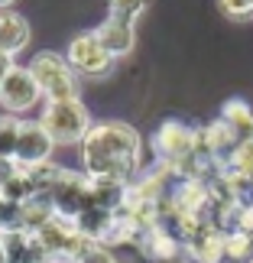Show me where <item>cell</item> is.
<instances>
[{
  "label": "cell",
  "mask_w": 253,
  "mask_h": 263,
  "mask_svg": "<svg viewBox=\"0 0 253 263\" xmlns=\"http://www.w3.org/2000/svg\"><path fill=\"white\" fill-rule=\"evenodd\" d=\"M221 120L230 127V134H234L237 143H250L253 140V110H250L247 101H240V98L227 101V104L221 107Z\"/></svg>",
  "instance_id": "cell-17"
},
{
  "label": "cell",
  "mask_w": 253,
  "mask_h": 263,
  "mask_svg": "<svg viewBox=\"0 0 253 263\" xmlns=\"http://www.w3.org/2000/svg\"><path fill=\"white\" fill-rule=\"evenodd\" d=\"M20 127H23V120H16L13 114H0V156H4V159L16 156Z\"/></svg>",
  "instance_id": "cell-18"
},
{
  "label": "cell",
  "mask_w": 253,
  "mask_h": 263,
  "mask_svg": "<svg viewBox=\"0 0 253 263\" xmlns=\"http://www.w3.org/2000/svg\"><path fill=\"white\" fill-rule=\"evenodd\" d=\"M78 263H117V260L110 257V250L104 244H91L85 254H82V260H78Z\"/></svg>",
  "instance_id": "cell-23"
},
{
  "label": "cell",
  "mask_w": 253,
  "mask_h": 263,
  "mask_svg": "<svg viewBox=\"0 0 253 263\" xmlns=\"http://www.w3.org/2000/svg\"><path fill=\"white\" fill-rule=\"evenodd\" d=\"M143 140L130 124L104 120L88 130L82 140V166L91 179H124L130 182L140 173Z\"/></svg>",
  "instance_id": "cell-1"
},
{
  "label": "cell",
  "mask_w": 253,
  "mask_h": 263,
  "mask_svg": "<svg viewBox=\"0 0 253 263\" xmlns=\"http://www.w3.org/2000/svg\"><path fill=\"white\" fill-rule=\"evenodd\" d=\"M55 211L62 218H78L82 211L91 208V176L88 173H72V169H59V176L49 189Z\"/></svg>",
  "instance_id": "cell-5"
},
{
  "label": "cell",
  "mask_w": 253,
  "mask_h": 263,
  "mask_svg": "<svg viewBox=\"0 0 253 263\" xmlns=\"http://www.w3.org/2000/svg\"><path fill=\"white\" fill-rule=\"evenodd\" d=\"M59 215L55 205H52V198H49V192H36V195H29L20 201V228L23 231H39L43 224H49Z\"/></svg>",
  "instance_id": "cell-14"
},
{
  "label": "cell",
  "mask_w": 253,
  "mask_h": 263,
  "mask_svg": "<svg viewBox=\"0 0 253 263\" xmlns=\"http://www.w3.org/2000/svg\"><path fill=\"white\" fill-rule=\"evenodd\" d=\"M94 33H98V39H101V46H104L114 59L127 55L130 49H133V43H137L133 23H127V20H117V16H107L104 23L94 29Z\"/></svg>",
  "instance_id": "cell-11"
},
{
  "label": "cell",
  "mask_w": 253,
  "mask_h": 263,
  "mask_svg": "<svg viewBox=\"0 0 253 263\" xmlns=\"http://www.w3.org/2000/svg\"><path fill=\"white\" fill-rule=\"evenodd\" d=\"M127 192H130V182L124 179H91V205L120 211L127 205Z\"/></svg>",
  "instance_id": "cell-16"
},
{
  "label": "cell",
  "mask_w": 253,
  "mask_h": 263,
  "mask_svg": "<svg viewBox=\"0 0 253 263\" xmlns=\"http://www.w3.org/2000/svg\"><path fill=\"white\" fill-rule=\"evenodd\" d=\"M0 263H7V250H4V244H0Z\"/></svg>",
  "instance_id": "cell-26"
},
{
  "label": "cell",
  "mask_w": 253,
  "mask_h": 263,
  "mask_svg": "<svg viewBox=\"0 0 253 263\" xmlns=\"http://www.w3.org/2000/svg\"><path fill=\"white\" fill-rule=\"evenodd\" d=\"M114 221H117V211H107V208H98L91 205L88 211H82V215L75 218L78 231L91 240V244H104L110 240V231H114Z\"/></svg>",
  "instance_id": "cell-13"
},
{
  "label": "cell",
  "mask_w": 253,
  "mask_h": 263,
  "mask_svg": "<svg viewBox=\"0 0 253 263\" xmlns=\"http://www.w3.org/2000/svg\"><path fill=\"white\" fill-rule=\"evenodd\" d=\"M227 173L253 179V140H250V143H237V149L227 159Z\"/></svg>",
  "instance_id": "cell-19"
},
{
  "label": "cell",
  "mask_w": 253,
  "mask_h": 263,
  "mask_svg": "<svg viewBox=\"0 0 253 263\" xmlns=\"http://www.w3.org/2000/svg\"><path fill=\"white\" fill-rule=\"evenodd\" d=\"M29 43V23L26 16H20L16 10H0V52L7 55H16L23 52Z\"/></svg>",
  "instance_id": "cell-12"
},
{
  "label": "cell",
  "mask_w": 253,
  "mask_h": 263,
  "mask_svg": "<svg viewBox=\"0 0 253 263\" xmlns=\"http://www.w3.org/2000/svg\"><path fill=\"white\" fill-rule=\"evenodd\" d=\"M26 68L39 82L46 101H75L78 98V72L68 65L65 55L39 52V55H33V62H29Z\"/></svg>",
  "instance_id": "cell-3"
},
{
  "label": "cell",
  "mask_w": 253,
  "mask_h": 263,
  "mask_svg": "<svg viewBox=\"0 0 253 263\" xmlns=\"http://www.w3.org/2000/svg\"><path fill=\"white\" fill-rule=\"evenodd\" d=\"M13 228H20V205L0 192V231H13Z\"/></svg>",
  "instance_id": "cell-21"
},
{
  "label": "cell",
  "mask_w": 253,
  "mask_h": 263,
  "mask_svg": "<svg viewBox=\"0 0 253 263\" xmlns=\"http://www.w3.org/2000/svg\"><path fill=\"white\" fill-rule=\"evenodd\" d=\"M169 263H179V260H169Z\"/></svg>",
  "instance_id": "cell-28"
},
{
  "label": "cell",
  "mask_w": 253,
  "mask_h": 263,
  "mask_svg": "<svg viewBox=\"0 0 253 263\" xmlns=\"http://www.w3.org/2000/svg\"><path fill=\"white\" fill-rule=\"evenodd\" d=\"M39 98H43V88H39V82L33 78V72H29V68L13 65V68L7 72V78L0 82V107H4L7 114L29 110Z\"/></svg>",
  "instance_id": "cell-8"
},
{
  "label": "cell",
  "mask_w": 253,
  "mask_h": 263,
  "mask_svg": "<svg viewBox=\"0 0 253 263\" xmlns=\"http://www.w3.org/2000/svg\"><path fill=\"white\" fill-rule=\"evenodd\" d=\"M153 149L163 163L176 166L198 149V130H191L188 124H182V120H166L153 134Z\"/></svg>",
  "instance_id": "cell-7"
},
{
  "label": "cell",
  "mask_w": 253,
  "mask_h": 263,
  "mask_svg": "<svg viewBox=\"0 0 253 263\" xmlns=\"http://www.w3.org/2000/svg\"><path fill=\"white\" fill-rule=\"evenodd\" d=\"M55 149V140L52 134L39 124H33V120H26L23 127H20V143H16V163L20 166H39V163H49V156H52Z\"/></svg>",
  "instance_id": "cell-9"
},
{
  "label": "cell",
  "mask_w": 253,
  "mask_h": 263,
  "mask_svg": "<svg viewBox=\"0 0 253 263\" xmlns=\"http://www.w3.org/2000/svg\"><path fill=\"white\" fill-rule=\"evenodd\" d=\"M49 134H52L55 143H82L88 137V130L94 127L91 124V114L82 101H46V110L39 117Z\"/></svg>",
  "instance_id": "cell-4"
},
{
  "label": "cell",
  "mask_w": 253,
  "mask_h": 263,
  "mask_svg": "<svg viewBox=\"0 0 253 263\" xmlns=\"http://www.w3.org/2000/svg\"><path fill=\"white\" fill-rule=\"evenodd\" d=\"M33 240H36V250H39V257H43V263H52V260L78 263L82 254L91 247V240L78 231L75 221L62 218V215H55L49 224L33 231Z\"/></svg>",
  "instance_id": "cell-2"
},
{
  "label": "cell",
  "mask_w": 253,
  "mask_h": 263,
  "mask_svg": "<svg viewBox=\"0 0 253 263\" xmlns=\"http://www.w3.org/2000/svg\"><path fill=\"white\" fill-rule=\"evenodd\" d=\"M13 68V55H7V52H0V82L7 78V72Z\"/></svg>",
  "instance_id": "cell-25"
},
{
  "label": "cell",
  "mask_w": 253,
  "mask_h": 263,
  "mask_svg": "<svg viewBox=\"0 0 253 263\" xmlns=\"http://www.w3.org/2000/svg\"><path fill=\"white\" fill-rule=\"evenodd\" d=\"M65 59H68V65H72L78 75H85V78H101V75H107L110 68H114V55L101 46L94 29H91V33L72 36V43H68V49H65Z\"/></svg>",
  "instance_id": "cell-6"
},
{
  "label": "cell",
  "mask_w": 253,
  "mask_h": 263,
  "mask_svg": "<svg viewBox=\"0 0 253 263\" xmlns=\"http://www.w3.org/2000/svg\"><path fill=\"white\" fill-rule=\"evenodd\" d=\"M224 228L211 224V221H198L195 231L185 237V247L191 250V257H195L198 263H218L221 257H224Z\"/></svg>",
  "instance_id": "cell-10"
},
{
  "label": "cell",
  "mask_w": 253,
  "mask_h": 263,
  "mask_svg": "<svg viewBox=\"0 0 253 263\" xmlns=\"http://www.w3.org/2000/svg\"><path fill=\"white\" fill-rule=\"evenodd\" d=\"M16 173H20V163H16V159H4V156H0V189H4Z\"/></svg>",
  "instance_id": "cell-24"
},
{
  "label": "cell",
  "mask_w": 253,
  "mask_h": 263,
  "mask_svg": "<svg viewBox=\"0 0 253 263\" xmlns=\"http://www.w3.org/2000/svg\"><path fill=\"white\" fill-rule=\"evenodd\" d=\"M10 4H13V0H0V10H7Z\"/></svg>",
  "instance_id": "cell-27"
},
{
  "label": "cell",
  "mask_w": 253,
  "mask_h": 263,
  "mask_svg": "<svg viewBox=\"0 0 253 263\" xmlns=\"http://www.w3.org/2000/svg\"><path fill=\"white\" fill-rule=\"evenodd\" d=\"M218 7L230 20H250L253 16V0H218Z\"/></svg>",
  "instance_id": "cell-22"
},
{
  "label": "cell",
  "mask_w": 253,
  "mask_h": 263,
  "mask_svg": "<svg viewBox=\"0 0 253 263\" xmlns=\"http://www.w3.org/2000/svg\"><path fill=\"white\" fill-rule=\"evenodd\" d=\"M149 0H107V16H117V20H127V23H133V20L146 10Z\"/></svg>",
  "instance_id": "cell-20"
},
{
  "label": "cell",
  "mask_w": 253,
  "mask_h": 263,
  "mask_svg": "<svg viewBox=\"0 0 253 263\" xmlns=\"http://www.w3.org/2000/svg\"><path fill=\"white\" fill-rule=\"evenodd\" d=\"M0 244H4V250H7V263H43L33 234L23 231V228L0 231Z\"/></svg>",
  "instance_id": "cell-15"
}]
</instances>
